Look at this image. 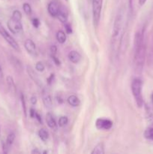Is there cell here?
<instances>
[{"label":"cell","instance_id":"obj_22","mask_svg":"<svg viewBox=\"0 0 153 154\" xmlns=\"http://www.w3.org/2000/svg\"><path fill=\"white\" fill-rule=\"evenodd\" d=\"M38 136L42 141L45 142L47 141L48 138H49V133L45 129H40L38 131Z\"/></svg>","mask_w":153,"mask_h":154},{"label":"cell","instance_id":"obj_28","mask_svg":"<svg viewBox=\"0 0 153 154\" xmlns=\"http://www.w3.org/2000/svg\"><path fill=\"white\" fill-rule=\"evenodd\" d=\"M11 17L13 18V19L17 20H22V14H21V12L20 11L15 10L12 13Z\"/></svg>","mask_w":153,"mask_h":154},{"label":"cell","instance_id":"obj_29","mask_svg":"<svg viewBox=\"0 0 153 154\" xmlns=\"http://www.w3.org/2000/svg\"><path fill=\"white\" fill-rule=\"evenodd\" d=\"M35 69L38 72H43L45 69V66L42 62H38L35 64Z\"/></svg>","mask_w":153,"mask_h":154},{"label":"cell","instance_id":"obj_2","mask_svg":"<svg viewBox=\"0 0 153 154\" xmlns=\"http://www.w3.org/2000/svg\"><path fill=\"white\" fill-rule=\"evenodd\" d=\"M124 13L122 9L119 11L117 14L116 19L114 20L113 26H112V35H111L110 47L112 54L114 57H117L122 42L123 33H124Z\"/></svg>","mask_w":153,"mask_h":154},{"label":"cell","instance_id":"obj_11","mask_svg":"<svg viewBox=\"0 0 153 154\" xmlns=\"http://www.w3.org/2000/svg\"><path fill=\"white\" fill-rule=\"evenodd\" d=\"M42 101H43L44 105L46 108H51L52 107V99L50 95L46 90H43L42 92Z\"/></svg>","mask_w":153,"mask_h":154},{"label":"cell","instance_id":"obj_38","mask_svg":"<svg viewBox=\"0 0 153 154\" xmlns=\"http://www.w3.org/2000/svg\"><path fill=\"white\" fill-rule=\"evenodd\" d=\"M53 78H54V75H51L50 76V78L47 79V81H48V84H51V83L52 82V80H53Z\"/></svg>","mask_w":153,"mask_h":154},{"label":"cell","instance_id":"obj_6","mask_svg":"<svg viewBox=\"0 0 153 154\" xmlns=\"http://www.w3.org/2000/svg\"><path fill=\"white\" fill-rule=\"evenodd\" d=\"M7 25L9 30H10L13 34H20L22 32V23H21V20H17L13 19V18L11 17L8 21Z\"/></svg>","mask_w":153,"mask_h":154},{"label":"cell","instance_id":"obj_9","mask_svg":"<svg viewBox=\"0 0 153 154\" xmlns=\"http://www.w3.org/2000/svg\"><path fill=\"white\" fill-rule=\"evenodd\" d=\"M27 73H28L29 78L34 81V83H35L36 85L38 86L39 87H43V83H42V81L40 80V78H39L37 72H36L31 67V66H27Z\"/></svg>","mask_w":153,"mask_h":154},{"label":"cell","instance_id":"obj_39","mask_svg":"<svg viewBox=\"0 0 153 154\" xmlns=\"http://www.w3.org/2000/svg\"><path fill=\"white\" fill-rule=\"evenodd\" d=\"M146 2H147V0H139L140 5H141V6L143 5Z\"/></svg>","mask_w":153,"mask_h":154},{"label":"cell","instance_id":"obj_18","mask_svg":"<svg viewBox=\"0 0 153 154\" xmlns=\"http://www.w3.org/2000/svg\"><path fill=\"white\" fill-rule=\"evenodd\" d=\"M143 135L146 139L153 141V126H148L146 129Z\"/></svg>","mask_w":153,"mask_h":154},{"label":"cell","instance_id":"obj_5","mask_svg":"<svg viewBox=\"0 0 153 154\" xmlns=\"http://www.w3.org/2000/svg\"><path fill=\"white\" fill-rule=\"evenodd\" d=\"M0 35L4 38V40L8 43V45L14 50L16 51H20V46L17 42H16V41L9 34L8 32L4 28V26L1 23H0Z\"/></svg>","mask_w":153,"mask_h":154},{"label":"cell","instance_id":"obj_33","mask_svg":"<svg viewBox=\"0 0 153 154\" xmlns=\"http://www.w3.org/2000/svg\"><path fill=\"white\" fill-rule=\"evenodd\" d=\"M50 52L51 54H53V55H56L57 52V48L56 45H52L50 48Z\"/></svg>","mask_w":153,"mask_h":154},{"label":"cell","instance_id":"obj_8","mask_svg":"<svg viewBox=\"0 0 153 154\" xmlns=\"http://www.w3.org/2000/svg\"><path fill=\"white\" fill-rule=\"evenodd\" d=\"M60 5L59 3L56 0H52L47 5V11L48 13L53 17H56L58 15V11H59Z\"/></svg>","mask_w":153,"mask_h":154},{"label":"cell","instance_id":"obj_13","mask_svg":"<svg viewBox=\"0 0 153 154\" xmlns=\"http://www.w3.org/2000/svg\"><path fill=\"white\" fill-rule=\"evenodd\" d=\"M68 17V11L64 7H60L59 11H58V15H57V18L58 19V20L64 24L65 23H67Z\"/></svg>","mask_w":153,"mask_h":154},{"label":"cell","instance_id":"obj_44","mask_svg":"<svg viewBox=\"0 0 153 154\" xmlns=\"http://www.w3.org/2000/svg\"><path fill=\"white\" fill-rule=\"evenodd\" d=\"M65 1H68V0H65Z\"/></svg>","mask_w":153,"mask_h":154},{"label":"cell","instance_id":"obj_20","mask_svg":"<svg viewBox=\"0 0 153 154\" xmlns=\"http://www.w3.org/2000/svg\"><path fill=\"white\" fill-rule=\"evenodd\" d=\"M10 62H11L13 66L16 69V70L22 71V64L17 58H16V57H11V58H10Z\"/></svg>","mask_w":153,"mask_h":154},{"label":"cell","instance_id":"obj_24","mask_svg":"<svg viewBox=\"0 0 153 154\" xmlns=\"http://www.w3.org/2000/svg\"><path fill=\"white\" fill-rule=\"evenodd\" d=\"M148 65L152 66L153 65V35L152 38V42H151V46H150L149 51H148Z\"/></svg>","mask_w":153,"mask_h":154},{"label":"cell","instance_id":"obj_30","mask_svg":"<svg viewBox=\"0 0 153 154\" xmlns=\"http://www.w3.org/2000/svg\"><path fill=\"white\" fill-rule=\"evenodd\" d=\"M64 29H65L66 34H71L72 33V28L70 25L68 23H64Z\"/></svg>","mask_w":153,"mask_h":154},{"label":"cell","instance_id":"obj_23","mask_svg":"<svg viewBox=\"0 0 153 154\" xmlns=\"http://www.w3.org/2000/svg\"><path fill=\"white\" fill-rule=\"evenodd\" d=\"M15 140V134L14 132H10L8 135L7 138H6L5 144L8 147V148L10 149V147H11L12 144H14V141Z\"/></svg>","mask_w":153,"mask_h":154},{"label":"cell","instance_id":"obj_41","mask_svg":"<svg viewBox=\"0 0 153 154\" xmlns=\"http://www.w3.org/2000/svg\"><path fill=\"white\" fill-rule=\"evenodd\" d=\"M32 153H40L41 152H40V150H38V149H34V150H33L32 151Z\"/></svg>","mask_w":153,"mask_h":154},{"label":"cell","instance_id":"obj_19","mask_svg":"<svg viewBox=\"0 0 153 154\" xmlns=\"http://www.w3.org/2000/svg\"><path fill=\"white\" fill-rule=\"evenodd\" d=\"M104 146L103 143H99L92 150L91 154H104Z\"/></svg>","mask_w":153,"mask_h":154},{"label":"cell","instance_id":"obj_16","mask_svg":"<svg viewBox=\"0 0 153 154\" xmlns=\"http://www.w3.org/2000/svg\"><path fill=\"white\" fill-rule=\"evenodd\" d=\"M146 118L149 126H153V103L146 106Z\"/></svg>","mask_w":153,"mask_h":154},{"label":"cell","instance_id":"obj_7","mask_svg":"<svg viewBox=\"0 0 153 154\" xmlns=\"http://www.w3.org/2000/svg\"><path fill=\"white\" fill-rule=\"evenodd\" d=\"M112 122L109 119L98 118L95 121V126L98 129H103V130H109L112 127Z\"/></svg>","mask_w":153,"mask_h":154},{"label":"cell","instance_id":"obj_14","mask_svg":"<svg viewBox=\"0 0 153 154\" xmlns=\"http://www.w3.org/2000/svg\"><path fill=\"white\" fill-rule=\"evenodd\" d=\"M81 55L80 54L79 52L76 51H71L69 52L68 54V59L72 63H74V64H76V63H79L81 60Z\"/></svg>","mask_w":153,"mask_h":154},{"label":"cell","instance_id":"obj_26","mask_svg":"<svg viewBox=\"0 0 153 154\" xmlns=\"http://www.w3.org/2000/svg\"><path fill=\"white\" fill-rule=\"evenodd\" d=\"M22 9H23L24 12H25V14L26 15L30 16L32 14V7L29 4H28V3H24L23 5H22Z\"/></svg>","mask_w":153,"mask_h":154},{"label":"cell","instance_id":"obj_36","mask_svg":"<svg viewBox=\"0 0 153 154\" xmlns=\"http://www.w3.org/2000/svg\"><path fill=\"white\" fill-rule=\"evenodd\" d=\"M3 78H4V75H3V71H2V67L0 66V83L2 81Z\"/></svg>","mask_w":153,"mask_h":154},{"label":"cell","instance_id":"obj_15","mask_svg":"<svg viewBox=\"0 0 153 154\" xmlns=\"http://www.w3.org/2000/svg\"><path fill=\"white\" fill-rule=\"evenodd\" d=\"M6 82H7V85L8 87L9 90H10V93L12 94H16V85H15L14 81L13 78L10 75L6 78Z\"/></svg>","mask_w":153,"mask_h":154},{"label":"cell","instance_id":"obj_31","mask_svg":"<svg viewBox=\"0 0 153 154\" xmlns=\"http://www.w3.org/2000/svg\"><path fill=\"white\" fill-rule=\"evenodd\" d=\"M32 25L34 26V27H35V28H38L39 26H40V20H39L36 17L33 18Z\"/></svg>","mask_w":153,"mask_h":154},{"label":"cell","instance_id":"obj_34","mask_svg":"<svg viewBox=\"0 0 153 154\" xmlns=\"http://www.w3.org/2000/svg\"><path fill=\"white\" fill-rule=\"evenodd\" d=\"M34 118H36V119H37V120H38V121L39 123H41V124H42V120H41V117H40V116L39 115V114H38V113H37V112L35 113V114H34Z\"/></svg>","mask_w":153,"mask_h":154},{"label":"cell","instance_id":"obj_35","mask_svg":"<svg viewBox=\"0 0 153 154\" xmlns=\"http://www.w3.org/2000/svg\"><path fill=\"white\" fill-rule=\"evenodd\" d=\"M30 101H31V103L32 104V105H35V104L37 103V98L34 96H32L31 99H30Z\"/></svg>","mask_w":153,"mask_h":154},{"label":"cell","instance_id":"obj_21","mask_svg":"<svg viewBox=\"0 0 153 154\" xmlns=\"http://www.w3.org/2000/svg\"><path fill=\"white\" fill-rule=\"evenodd\" d=\"M56 39L58 41V43L60 44H64L66 42V32H64L62 30H59V31L57 32L56 33Z\"/></svg>","mask_w":153,"mask_h":154},{"label":"cell","instance_id":"obj_37","mask_svg":"<svg viewBox=\"0 0 153 154\" xmlns=\"http://www.w3.org/2000/svg\"><path fill=\"white\" fill-rule=\"evenodd\" d=\"M35 113L36 111H34L33 108H31V109H30L29 114H30V116H31V117H34V114H35Z\"/></svg>","mask_w":153,"mask_h":154},{"label":"cell","instance_id":"obj_43","mask_svg":"<svg viewBox=\"0 0 153 154\" xmlns=\"http://www.w3.org/2000/svg\"><path fill=\"white\" fill-rule=\"evenodd\" d=\"M0 136H1V130H0Z\"/></svg>","mask_w":153,"mask_h":154},{"label":"cell","instance_id":"obj_25","mask_svg":"<svg viewBox=\"0 0 153 154\" xmlns=\"http://www.w3.org/2000/svg\"><path fill=\"white\" fill-rule=\"evenodd\" d=\"M68 123V119L67 117L65 116H63V117H61L59 119H58V126L59 127H64Z\"/></svg>","mask_w":153,"mask_h":154},{"label":"cell","instance_id":"obj_42","mask_svg":"<svg viewBox=\"0 0 153 154\" xmlns=\"http://www.w3.org/2000/svg\"><path fill=\"white\" fill-rule=\"evenodd\" d=\"M151 99H152V103H153V93H152V94Z\"/></svg>","mask_w":153,"mask_h":154},{"label":"cell","instance_id":"obj_1","mask_svg":"<svg viewBox=\"0 0 153 154\" xmlns=\"http://www.w3.org/2000/svg\"><path fill=\"white\" fill-rule=\"evenodd\" d=\"M145 27L137 30L134 41V63L136 72H142L146 61V45L145 40Z\"/></svg>","mask_w":153,"mask_h":154},{"label":"cell","instance_id":"obj_10","mask_svg":"<svg viewBox=\"0 0 153 154\" xmlns=\"http://www.w3.org/2000/svg\"><path fill=\"white\" fill-rule=\"evenodd\" d=\"M24 48H25L26 51L32 56H37L38 52H37V48H36V45L34 44V42H33L31 39H26L24 43Z\"/></svg>","mask_w":153,"mask_h":154},{"label":"cell","instance_id":"obj_4","mask_svg":"<svg viewBox=\"0 0 153 154\" xmlns=\"http://www.w3.org/2000/svg\"><path fill=\"white\" fill-rule=\"evenodd\" d=\"M104 0H92V20L94 27L98 26Z\"/></svg>","mask_w":153,"mask_h":154},{"label":"cell","instance_id":"obj_32","mask_svg":"<svg viewBox=\"0 0 153 154\" xmlns=\"http://www.w3.org/2000/svg\"><path fill=\"white\" fill-rule=\"evenodd\" d=\"M51 57H52V60H53V62L55 63V64L56 65V66H59L60 63H60L58 58H57V57H56V55H53V54H51Z\"/></svg>","mask_w":153,"mask_h":154},{"label":"cell","instance_id":"obj_27","mask_svg":"<svg viewBox=\"0 0 153 154\" xmlns=\"http://www.w3.org/2000/svg\"><path fill=\"white\" fill-rule=\"evenodd\" d=\"M20 100H21V104H22V110H23V113L25 114V116H27V111H26V100L25 97H24V95L22 93L20 94Z\"/></svg>","mask_w":153,"mask_h":154},{"label":"cell","instance_id":"obj_3","mask_svg":"<svg viewBox=\"0 0 153 154\" xmlns=\"http://www.w3.org/2000/svg\"><path fill=\"white\" fill-rule=\"evenodd\" d=\"M142 82L140 78H134L131 82V89L132 94H133L134 99L136 105L138 108H142L143 105L144 101L143 97L142 94Z\"/></svg>","mask_w":153,"mask_h":154},{"label":"cell","instance_id":"obj_17","mask_svg":"<svg viewBox=\"0 0 153 154\" xmlns=\"http://www.w3.org/2000/svg\"><path fill=\"white\" fill-rule=\"evenodd\" d=\"M68 102L69 105L72 107H78L80 104V100L79 98L75 95H70L68 98Z\"/></svg>","mask_w":153,"mask_h":154},{"label":"cell","instance_id":"obj_12","mask_svg":"<svg viewBox=\"0 0 153 154\" xmlns=\"http://www.w3.org/2000/svg\"><path fill=\"white\" fill-rule=\"evenodd\" d=\"M46 122L47 126L52 130L56 131L58 129V123L56 121L55 118L50 113H47L46 115Z\"/></svg>","mask_w":153,"mask_h":154},{"label":"cell","instance_id":"obj_40","mask_svg":"<svg viewBox=\"0 0 153 154\" xmlns=\"http://www.w3.org/2000/svg\"><path fill=\"white\" fill-rule=\"evenodd\" d=\"M129 5H130V10L133 9V0H129Z\"/></svg>","mask_w":153,"mask_h":154}]
</instances>
